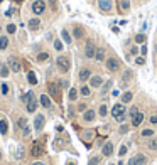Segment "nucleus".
<instances>
[{
    "label": "nucleus",
    "mask_w": 157,
    "mask_h": 165,
    "mask_svg": "<svg viewBox=\"0 0 157 165\" xmlns=\"http://www.w3.org/2000/svg\"><path fill=\"white\" fill-rule=\"evenodd\" d=\"M140 52H142V56L147 54V47H145V44H142V47H140Z\"/></svg>",
    "instance_id": "obj_55"
},
{
    "label": "nucleus",
    "mask_w": 157,
    "mask_h": 165,
    "mask_svg": "<svg viewBox=\"0 0 157 165\" xmlns=\"http://www.w3.org/2000/svg\"><path fill=\"white\" fill-rule=\"evenodd\" d=\"M144 118H145L144 113H142V111H139V113L132 118V127H140V125H142V121H144Z\"/></svg>",
    "instance_id": "obj_20"
},
{
    "label": "nucleus",
    "mask_w": 157,
    "mask_h": 165,
    "mask_svg": "<svg viewBox=\"0 0 157 165\" xmlns=\"http://www.w3.org/2000/svg\"><path fill=\"white\" fill-rule=\"evenodd\" d=\"M9 47V37L7 35H0V51H5Z\"/></svg>",
    "instance_id": "obj_32"
},
{
    "label": "nucleus",
    "mask_w": 157,
    "mask_h": 165,
    "mask_svg": "<svg viewBox=\"0 0 157 165\" xmlns=\"http://www.w3.org/2000/svg\"><path fill=\"white\" fill-rule=\"evenodd\" d=\"M22 157H24V148L19 147V150H17V158H22Z\"/></svg>",
    "instance_id": "obj_52"
},
{
    "label": "nucleus",
    "mask_w": 157,
    "mask_h": 165,
    "mask_svg": "<svg viewBox=\"0 0 157 165\" xmlns=\"http://www.w3.org/2000/svg\"><path fill=\"white\" fill-rule=\"evenodd\" d=\"M100 163V157H91L88 162V165H98Z\"/></svg>",
    "instance_id": "obj_46"
},
{
    "label": "nucleus",
    "mask_w": 157,
    "mask_h": 165,
    "mask_svg": "<svg viewBox=\"0 0 157 165\" xmlns=\"http://www.w3.org/2000/svg\"><path fill=\"white\" fill-rule=\"evenodd\" d=\"M32 165H44V163H42V162H34Z\"/></svg>",
    "instance_id": "obj_60"
},
{
    "label": "nucleus",
    "mask_w": 157,
    "mask_h": 165,
    "mask_svg": "<svg viewBox=\"0 0 157 165\" xmlns=\"http://www.w3.org/2000/svg\"><path fill=\"white\" fill-rule=\"evenodd\" d=\"M110 165H115V163H110Z\"/></svg>",
    "instance_id": "obj_64"
},
{
    "label": "nucleus",
    "mask_w": 157,
    "mask_h": 165,
    "mask_svg": "<svg viewBox=\"0 0 157 165\" xmlns=\"http://www.w3.org/2000/svg\"><path fill=\"white\" fill-rule=\"evenodd\" d=\"M137 113H139V108H137L135 105H133V106H132V108H130V110L127 111V115H128V118H133V116H135Z\"/></svg>",
    "instance_id": "obj_41"
},
{
    "label": "nucleus",
    "mask_w": 157,
    "mask_h": 165,
    "mask_svg": "<svg viewBox=\"0 0 157 165\" xmlns=\"http://www.w3.org/2000/svg\"><path fill=\"white\" fill-rule=\"evenodd\" d=\"M78 94H80V91H78L76 88H69L68 99H69V101H76V99H78Z\"/></svg>",
    "instance_id": "obj_29"
},
{
    "label": "nucleus",
    "mask_w": 157,
    "mask_h": 165,
    "mask_svg": "<svg viewBox=\"0 0 157 165\" xmlns=\"http://www.w3.org/2000/svg\"><path fill=\"white\" fill-rule=\"evenodd\" d=\"M135 64H137V66H144V64H145V57H144V56H137V57H135Z\"/></svg>",
    "instance_id": "obj_44"
},
{
    "label": "nucleus",
    "mask_w": 157,
    "mask_h": 165,
    "mask_svg": "<svg viewBox=\"0 0 157 165\" xmlns=\"http://www.w3.org/2000/svg\"><path fill=\"white\" fill-rule=\"evenodd\" d=\"M0 91H2L4 96H7V94H9V84H7V83H2V84H0Z\"/></svg>",
    "instance_id": "obj_43"
},
{
    "label": "nucleus",
    "mask_w": 157,
    "mask_h": 165,
    "mask_svg": "<svg viewBox=\"0 0 157 165\" xmlns=\"http://www.w3.org/2000/svg\"><path fill=\"white\" fill-rule=\"evenodd\" d=\"M120 133H122V135H125V133H127V131H128V125H125V123H123V125H122V127H120Z\"/></svg>",
    "instance_id": "obj_48"
},
{
    "label": "nucleus",
    "mask_w": 157,
    "mask_h": 165,
    "mask_svg": "<svg viewBox=\"0 0 157 165\" xmlns=\"http://www.w3.org/2000/svg\"><path fill=\"white\" fill-rule=\"evenodd\" d=\"M49 2H51V9L58 10V2H56V0H49Z\"/></svg>",
    "instance_id": "obj_54"
},
{
    "label": "nucleus",
    "mask_w": 157,
    "mask_h": 165,
    "mask_svg": "<svg viewBox=\"0 0 157 165\" xmlns=\"http://www.w3.org/2000/svg\"><path fill=\"white\" fill-rule=\"evenodd\" d=\"M145 39H147V35H145L144 32H139V34L135 35V42L137 44H145Z\"/></svg>",
    "instance_id": "obj_39"
},
{
    "label": "nucleus",
    "mask_w": 157,
    "mask_h": 165,
    "mask_svg": "<svg viewBox=\"0 0 157 165\" xmlns=\"http://www.w3.org/2000/svg\"><path fill=\"white\" fill-rule=\"evenodd\" d=\"M95 61H98V63L105 61V49H103V47H96V52H95Z\"/></svg>",
    "instance_id": "obj_22"
},
{
    "label": "nucleus",
    "mask_w": 157,
    "mask_h": 165,
    "mask_svg": "<svg viewBox=\"0 0 157 165\" xmlns=\"http://www.w3.org/2000/svg\"><path fill=\"white\" fill-rule=\"evenodd\" d=\"M29 133H30V128H29V127L22 128V135H24V136H27V135H29Z\"/></svg>",
    "instance_id": "obj_53"
},
{
    "label": "nucleus",
    "mask_w": 157,
    "mask_h": 165,
    "mask_svg": "<svg viewBox=\"0 0 157 165\" xmlns=\"http://www.w3.org/2000/svg\"><path fill=\"white\" fill-rule=\"evenodd\" d=\"M27 81H29L30 86H36V84H37V78H36V72H34V71H29V72H27Z\"/></svg>",
    "instance_id": "obj_31"
},
{
    "label": "nucleus",
    "mask_w": 157,
    "mask_h": 165,
    "mask_svg": "<svg viewBox=\"0 0 157 165\" xmlns=\"http://www.w3.org/2000/svg\"><path fill=\"white\" fill-rule=\"evenodd\" d=\"M46 9H47V5H46L44 0H34L32 5H30V10H32V14H34L36 17H37V15H42V14L46 12Z\"/></svg>",
    "instance_id": "obj_2"
},
{
    "label": "nucleus",
    "mask_w": 157,
    "mask_h": 165,
    "mask_svg": "<svg viewBox=\"0 0 157 165\" xmlns=\"http://www.w3.org/2000/svg\"><path fill=\"white\" fill-rule=\"evenodd\" d=\"M22 99H24V103H29V101H32V99H36V96H34V93H32V91H27L26 94H24V96H22Z\"/></svg>",
    "instance_id": "obj_37"
},
{
    "label": "nucleus",
    "mask_w": 157,
    "mask_h": 165,
    "mask_svg": "<svg viewBox=\"0 0 157 165\" xmlns=\"http://www.w3.org/2000/svg\"><path fill=\"white\" fill-rule=\"evenodd\" d=\"M54 49H56L58 52H61V51L64 49V42L61 41V39H56V41H54Z\"/></svg>",
    "instance_id": "obj_40"
},
{
    "label": "nucleus",
    "mask_w": 157,
    "mask_h": 165,
    "mask_svg": "<svg viewBox=\"0 0 157 165\" xmlns=\"http://www.w3.org/2000/svg\"><path fill=\"white\" fill-rule=\"evenodd\" d=\"M120 99H122L120 103H123V105H128V103L133 99V93H132V91H125V93L122 94V98H120Z\"/></svg>",
    "instance_id": "obj_21"
},
{
    "label": "nucleus",
    "mask_w": 157,
    "mask_h": 165,
    "mask_svg": "<svg viewBox=\"0 0 157 165\" xmlns=\"http://www.w3.org/2000/svg\"><path fill=\"white\" fill-rule=\"evenodd\" d=\"M130 10V0H120V12L127 14Z\"/></svg>",
    "instance_id": "obj_28"
},
{
    "label": "nucleus",
    "mask_w": 157,
    "mask_h": 165,
    "mask_svg": "<svg viewBox=\"0 0 157 165\" xmlns=\"http://www.w3.org/2000/svg\"><path fill=\"white\" fill-rule=\"evenodd\" d=\"M110 113H111V116H113V118H118L120 115L127 113V110H125V105H123V103H115Z\"/></svg>",
    "instance_id": "obj_7"
},
{
    "label": "nucleus",
    "mask_w": 157,
    "mask_h": 165,
    "mask_svg": "<svg viewBox=\"0 0 157 165\" xmlns=\"http://www.w3.org/2000/svg\"><path fill=\"white\" fill-rule=\"evenodd\" d=\"M111 96H113V98L120 96V91H118V89H111Z\"/></svg>",
    "instance_id": "obj_56"
},
{
    "label": "nucleus",
    "mask_w": 157,
    "mask_h": 165,
    "mask_svg": "<svg viewBox=\"0 0 157 165\" xmlns=\"http://www.w3.org/2000/svg\"><path fill=\"white\" fill-rule=\"evenodd\" d=\"M56 68L59 69V72H63V74H66V72H69V69H71V59H69V56H58L56 57Z\"/></svg>",
    "instance_id": "obj_1"
},
{
    "label": "nucleus",
    "mask_w": 157,
    "mask_h": 165,
    "mask_svg": "<svg viewBox=\"0 0 157 165\" xmlns=\"http://www.w3.org/2000/svg\"><path fill=\"white\" fill-rule=\"evenodd\" d=\"M61 84H63V88H68V86H69V83H68V81H63Z\"/></svg>",
    "instance_id": "obj_58"
},
{
    "label": "nucleus",
    "mask_w": 157,
    "mask_h": 165,
    "mask_svg": "<svg viewBox=\"0 0 157 165\" xmlns=\"http://www.w3.org/2000/svg\"><path fill=\"white\" fill-rule=\"evenodd\" d=\"M7 131H9V123H7L5 118H0V133L7 135Z\"/></svg>",
    "instance_id": "obj_27"
},
{
    "label": "nucleus",
    "mask_w": 157,
    "mask_h": 165,
    "mask_svg": "<svg viewBox=\"0 0 157 165\" xmlns=\"http://www.w3.org/2000/svg\"><path fill=\"white\" fill-rule=\"evenodd\" d=\"M44 125H46V116H44V115H36V118H34L36 131H41L44 128Z\"/></svg>",
    "instance_id": "obj_10"
},
{
    "label": "nucleus",
    "mask_w": 157,
    "mask_h": 165,
    "mask_svg": "<svg viewBox=\"0 0 157 165\" xmlns=\"http://www.w3.org/2000/svg\"><path fill=\"white\" fill-rule=\"evenodd\" d=\"M139 52H140V49H139V47H137V46H133V47H132V49H130V54H132V56H137V54H139Z\"/></svg>",
    "instance_id": "obj_50"
},
{
    "label": "nucleus",
    "mask_w": 157,
    "mask_h": 165,
    "mask_svg": "<svg viewBox=\"0 0 157 165\" xmlns=\"http://www.w3.org/2000/svg\"><path fill=\"white\" fill-rule=\"evenodd\" d=\"M30 153H32V157H39V155H42V143H41L39 140H36L34 143H32Z\"/></svg>",
    "instance_id": "obj_14"
},
{
    "label": "nucleus",
    "mask_w": 157,
    "mask_h": 165,
    "mask_svg": "<svg viewBox=\"0 0 157 165\" xmlns=\"http://www.w3.org/2000/svg\"><path fill=\"white\" fill-rule=\"evenodd\" d=\"M39 103H41V106H42V108H51V106H52L51 96H47V94H41V98H39Z\"/></svg>",
    "instance_id": "obj_18"
},
{
    "label": "nucleus",
    "mask_w": 157,
    "mask_h": 165,
    "mask_svg": "<svg viewBox=\"0 0 157 165\" xmlns=\"http://www.w3.org/2000/svg\"><path fill=\"white\" fill-rule=\"evenodd\" d=\"M95 52H96V46H95L93 41H88L85 44V56L88 59H95Z\"/></svg>",
    "instance_id": "obj_6"
},
{
    "label": "nucleus",
    "mask_w": 157,
    "mask_h": 165,
    "mask_svg": "<svg viewBox=\"0 0 157 165\" xmlns=\"http://www.w3.org/2000/svg\"><path fill=\"white\" fill-rule=\"evenodd\" d=\"M0 158H2V152H0Z\"/></svg>",
    "instance_id": "obj_62"
},
{
    "label": "nucleus",
    "mask_w": 157,
    "mask_h": 165,
    "mask_svg": "<svg viewBox=\"0 0 157 165\" xmlns=\"http://www.w3.org/2000/svg\"><path fill=\"white\" fill-rule=\"evenodd\" d=\"M98 9L102 10V12L108 14L113 9V2H111V0H98Z\"/></svg>",
    "instance_id": "obj_9"
},
{
    "label": "nucleus",
    "mask_w": 157,
    "mask_h": 165,
    "mask_svg": "<svg viewBox=\"0 0 157 165\" xmlns=\"http://www.w3.org/2000/svg\"><path fill=\"white\" fill-rule=\"evenodd\" d=\"M145 162H147L145 155H135V157H132V158H128L127 165H145Z\"/></svg>",
    "instance_id": "obj_12"
},
{
    "label": "nucleus",
    "mask_w": 157,
    "mask_h": 165,
    "mask_svg": "<svg viewBox=\"0 0 157 165\" xmlns=\"http://www.w3.org/2000/svg\"><path fill=\"white\" fill-rule=\"evenodd\" d=\"M61 39H63V42H64V44L71 46V42H73V35L69 34V30H68V29H63V30H61Z\"/></svg>",
    "instance_id": "obj_19"
},
{
    "label": "nucleus",
    "mask_w": 157,
    "mask_h": 165,
    "mask_svg": "<svg viewBox=\"0 0 157 165\" xmlns=\"http://www.w3.org/2000/svg\"><path fill=\"white\" fill-rule=\"evenodd\" d=\"M78 111H83V113L86 111V105H85V103H80V105H78Z\"/></svg>",
    "instance_id": "obj_51"
},
{
    "label": "nucleus",
    "mask_w": 157,
    "mask_h": 165,
    "mask_svg": "<svg viewBox=\"0 0 157 165\" xmlns=\"http://www.w3.org/2000/svg\"><path fill=\"white\" fill-rule=\"evenodd\" d=\"M105 66L110 72H117L120 69V61L117 59V57H108V59L105 61Z\"/></svg>",
    "instance_id": "obj_5"
},
{
    "label": "nucleus",
    "mask_w": 157,
    "mask_h": 165,
    "mask_svg": "<svg viewBox=\"0 0 157 165\" xmlns=\"http://www.w3.org/2000/svg\"><path fill=\"white\" fill-rule=\"evenodd\" d=\"M49 94H51V98H54L56 101H61V86L58 84V83H49Z\"/></svg>",
    "instance_id": "obj_3"
},
{
    "label": "nucleus",
    "mask_w": 157,
    "mask_h": 165,
    "mask_svg": "<svg viewBox=\"0 0 157 165\" xmlns=\"http://www.w3.org/2000/svg\"><path fill=\"white\" fill-rule=\"evenodd\" d=\"M142 138H152V136H155V131L152 130V128H147V130H142Z\"/></svg>",
    "instance_id": "obj_33"
},
{
    "label": "nucleus",
    "mask_w": 157,
    "mask_h": 165,
    "mask_svg": "<svg viewBox=\"0 0 157 165\" xmlns=\"http://www.w3.org/2000/svg\"><path fill=\"white\" fill-rule=\"evenodd\" d=\"M78 78H80L81 83L88 81L89 78H91V71H89V68H81V69H80V74H78Z\"/></svg>",
    "instance_id": "obj_15"
},
{
    "label": "nucleus",
    "mask_w": 157,
    "mask_h": 165,
    "mask_svg": "<svg viewBox=\"0 0 157 165\" xmlns=\"http://www.w3.org/2000/svg\"><path fill=\"white\" fill-rule=\"evenodd\" d=\"M103 84V78L100 74H95V76L89 78V88H102Z\"/></svg>",
    "instance_id": "obj_13"
},
{
    "label": "nucleus",
    "mask_w": 157,
    "mask_h": 165,
    "mask_svg": "<svg viewBox=\"0 0 157 165\" xmlns=\"http://www.w3.org/2000/svg\"><path fill=\"white\" fill-rule=\"evenodd\" d=\"M147 147H149V150H157V138H155V136H152V138H149V142H147Z\"/></svg>",
    "instance_id": "obj_36"
},
{
    "label": "nucleus",
    "mask_w": 157,
    "mask_h": 165,
    "mask_svg": "<svg viewBox=\"0 0 157 165\" xmlns=\"http://www.w3.org/2000/svg\"><path fill=\"white\" fill-rule=\"evenodd\" d=\"M5 15H7V17H10V15H12V9L7 10V12H5Z\"/></svg>",
    "instance_id": "obj_59"
},
{
    "label": "nucleus",
    "mask_w": 157,
    "mask_h": 165,
    "mask_svg": "<svg viewBox=\"0 0 157 165\" xmlns=\"http://www.w3.org/2000/svg\"><path fill=\"white\" fill-rule=\"evenodd\" d=\"M49 57H51V56H49V52H39L37 57H36V61L41 64V63H46V61H49Z\"/></svg>",
    "instance_id": "obj_30"
},
{
    "label": "nucleus",
    "mask_w": 157,
    "mask_h": 165,
    "mask_svg": "<svg viewBox=\"0 0 157 165\" xmlns=\"http://www.w3.org/2000/svg\"><path fill=\"white\" fill-rule=\"evenodd\" d=\"M17 125H19V128H26L27 127V118H19V121H17Z\"/></svg>",
    "instance_id": "obj_45"
},
{
    "label": "nucleus",
    "mask_w": 157,
    "mask_h": 165,
    "mask_svg": "<svg viewBox=\"0 0 157 165\" xmlns=\"http://www.w3.org/2000/svg\"><path fill=\"white\" fill-rule=\"evenodd\" d=\"M83 138H85V140H88V142H89V140L93 138V131L89 130V131H86V133H83Z\"/></svg>",
    "instance_id": "obj_47"
},
{
    "label": "nucleus",
    "mask_w": 157,
    "mask_h": 165,
    "mask_svg": "<svg viewBox=\"0 0 157 165\" xmlns=\"http://www.w3.org/2000/svg\"><path fill=\"white\" fill-rule=\"evenodd\" d=\"M127 152H128V145L123 143L122 147H120V150H118V157H125V155H127Z\"/></svg>",
    "instance_id": "obj_42"
},
{
    "label": "nucleus",
    "mask_w": 157,
    "mask_h": 165,
    "mask_svg": "<svg viewBox=\"0 0 157 165\" xmlns=\"http://www.w3.org/2000/svg\"><path fill=\"white\" fill-rule=\"evenodd\" d=\"M26 106H27V113H36V110H37V106H39V101L37 99H32Z\"/></svg>",
    "instance_id": "obj_25"
},
{
    "label": "nucleus",
    "mask_w": 157,
    "mask_h": 165,
    "mask_svg": "<svg viewBox=\"0 0 157 165\" xmlns=\"http://www.w3.org/2000/svg\"><path fill=\"white\" fill-rule=\"evenodd\" d=\"M73 37L74 39H83L85 37V27L80 26V24H74V26H73Z\"/></svg>",
    "instance_id": "obj_11"
},
{
    "label": "nucleus",
    "mask_w": 157,
    "mask_h": 165,
    "mask_svg": "<svg viewBox=\"0 0 157 165\" xmlns=\"http://www.w3.org/2000/svg\"><path fill=\"white\" fill-rule=\"evenodd\" d=\"M7 66H9L10 72H20V69H22L20 61H19L17 57H14V56H10L9 59H7Z\"/></svg>",
    "instance_id": "obj_4"
},
{
    "label": "nucleus",
    "mask_w": 157,
    "mask_h": 165,
    "mask_svg": "<svg viewBox=\"0 0 157 165\" xmlns=\"http://www.w3.org/2000/svg\"><path fill=\"white\" fill-rule=\"evenodd\" d=\"M111 30H113L115 34H118V32H120V30H118V27H115V26H111Z\"/></svg>",
    "instance_id": "obj_57"
},
{
    "label": "nucleus",
    "mask_w": 157,
    "mask_h": 165,
    "mask_svg": "<svg viewBox=\"0 0 157 165\" xmlns=\"http://www.w3.org/2000/svg\"><path fill=\"white\" fill-rule=\"evenodd\" d=\"M95 118H96V111L95 110H86L85 113H83V120H85L86 123L95 121Z\"/></svg>",
    "instance_id": "obj_17"
},
{
    "label": "nucleus",
    "mask_w": 157,
    "mask_h": 165,
    "mask_svg": "<svg viewBox=\"0 0 157 165\" xmlns=\"http://www.w3.org/2000/svg\"><path fill=\"white\" fill-rule=\"evenodd\" d=\"M0 35H2V26H0Z\"/></svg>",
    "instance_id": "obj_61"
},
{
    "label": "nucleus",
    "mask_w": 157,
    "mask_h": 165,
    "mask_svg": "<svg viewBox=\"0 0 157 165\" xmlns=\"http://www.w3.org/2000/svg\"><path fill=\"white\" fill-rule=\"evenodd\" d=\"M27 29L30 30V32H37L39 29H41V19L39 17H32L27 20Z\"/></svg>",
    "instance_id": "obj_8"
},
{
    "label": "nucleus",
    "mask_w": 157,
    "mask_h": 165,
    "mask_svg": "<svg viewBox=\"0 0 157 165\" xmlns=\"http://www.w3.org/2000/svg\"><path fill=\"white\" fill-rule=\"evenodd\" d=\"M132 78H133V71H130V69L123 71V74H122V84L125 86V84H127V81H130Z\"/></svg>",
    "instance_id": "obj_24"
},
{
    "label": "nucleus",
    "mask_w": 157,
    "mask_h": 165,
    "mask_svg": "<svg viewBox=\"0 0 157 165\" xmlns=\"http://www.w3.org/2000/svg\"><path fill=\"white\" fill-rule=\"evenodd\" d=\"M149 121H150V125H157V115H150Z\"/></svg>",
    "instance_id": "obj_49"
},
{
    "label": "nucleus",
    "mask_w": 157,
    "mask_h": 165,
    "mask_svg": "<svg viewBox=\"0 0 157 165\" xmlns=\"http://www.w3.org/2000/svg\"><path fill=\"white\" fill-rule=\"evenodd\" d=\"M111 86H113V81H111V79L105 81V83L102 84V88H100V89H102L100 93H102V94H106L108 91H111Z\"/></svg>",
    "instance_id": "obj_23"
},
{
    "label": "nucleus",
    "mask_w": 157,
    "mask_h": 165,
    "mask_svg": "<svg viewBox=\"0 0 157 165\" xmlns=\"http://www.w3.org/2000/svg\"><path fill=\"white\" fill-rule=\"evenodd\" d=\"M80 94L83 98H88L89 94H91V88H89V86H81V88H80Z\"/></svg>",
    "instance_id": "obj_35"
},
{
    "label": "nucleus",
    "mask_w": 157,
    "mask_h": 165,
    "mask_svg": "<svg viewBox=\"0 0 157 165\" xmlns=\"http://www.w3.org/2000/svg\"><path fill=\"white\" fill-rule=\"evenodd\" d=\"M2 2H4V0H0V4H2Z\"/></svg>",
    "instance_id": "obj_63"
},
{
    "label": "nucleus",
    "mask_w": 157,
    "mask_h": 165,
    "mask_svg": "<svg viewBox=\"0 0 157 165\" xmlns=\"http://www.w3.org/2000/svg\"><path fill=\"white\" fill-rule=\"evenodd\" d=\"M98 115H100L102 118H105L106 115H108V106H106V105H100V108H98Z\"/></svg>",
    "instance_id": "obj_38"
},
{
    "label": "nucleus",
    "mask_w": 157,
    "mask_h": 165,
    "mask_svg": "<svg viewBox=\"0 0 157 165\" xmlns=\"http://www.w3.org/2000/svg\"><path fill=\"white\" fill-rule=\"evenodd\" d=\"M9 74H10L9 66L4 64V63H0V78H9Z\"/></svg>",
    "instance_id": "obj_26"
},
{
    "label": "nucleus",
    "mask_w": 157,
    "mask_h": 165,
    "mask_svg": "<svg viewBox=\"0 0 157 165\" xmlns=\"http://www.w3.org/2000/svg\"><path fill=\"white\" fill-rule=\"evenodd\" d=\"M102 153H103V157H111L113 155V143H111V142H106V143L102 147Z\"/></svg>",
    "instance_id": "obj_16"
},
{
    "label": "nucleus",
    "mask_w": 157,
    "mask_h": 165,
    "mask_svg": "<svg viewBox=\"0 0 157 165\" xmlns=\"http://www.w3.org/2000/svg\"><path fill=\"white\" fill-rule=\"evenodd\" d=\"M5 30H7V34H9V35H14L15 32H17V26H15L14 22H10V24H7Z\"/></svg>",
    "instance_id": "obj_34"
}]
</instances>
